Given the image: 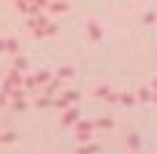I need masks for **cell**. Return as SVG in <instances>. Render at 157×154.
Listing matches in <instances>:
<instances>
[{
    "label": "cell",
    "instance_id": "3957f363",
    "mask_svg": "<svg viewBox=\"0 0 157 154\" xmlns=\"http://www.w3.org/2000/svg\"><path fill=\"white\" fill-rule=\"evenodd\" d=\"M6 50H8L12 54H15L18 51V44L15 39L13 38H9L6 40Z\"/></svg>",
    "mask_w": 157,
    "mask_h": 154
},
{
    "label": "cell",
    "instance_id": "e0dca14e",
    "mask_svg": "<svg viewBox=\"0 0 157 154\" xmlns=\"http://www.w3.org/2000/svg\"><path fill=\"white\" fill-rule=\"evenodd\" d=\"M63 1H67V0H63Z\"/></svg>",
    "mask_w": 157,
    "mask_h": 154
},
{
    "label": "cell",
    "instance_id": "4fadbf2b",
    "mask_svg": "<svg viewBox=\"0 0 157 154\" xmlns=\"http://www.w3.org/2000/svg\"><path fill=\"white\" fill-rule=\"evenodd\" d=\"M33 3L40 8V9H46L50 3V0H33Z\"/></svg>",
    "mask_w": 157,
    "mask_h": 154
},
{
    "label": "cell",
    "instance_id": "30bf717a",
    "mask_svg": "<svg viewBox=\"0 0 157 154\" xmlns=\"http://www.w3.org/2000/svg\"><path fill=\"white\" fill-rule=\"evenodd\" d=\"M33 35L35 38H37V39H41V38H43L45 35V30H44V28H42V27H36L35 29H33Z\"/></svg>",
    "mask_w": 157,
    "mask_h": 154
},
{
    "label": "cell",
    "instance_id": "5b68a950",
    "mask_svg": "<svg viewBox=\"0 0 157 154\" xmlns=\"http://www.w3.org/2000/svg\"><path fill=\"white\" fill-rule=\"evenodd\" d=\"M28 5L25 0H15V8L20 11L22 14H27L28 11Z\"/></svg>",
    "mask_w": 157,
    "mask_h": 154
},
{
    "label": "cell",
    "instance_id": "ba28073f",
    "mask_svg": "<svg viewBox=\"0 0 157 154\" xmlns=\"http://www.w3.org/2000/svg\"><path fill=\"white\" fill-rule=\"evenodd\" d=\"M50 76H51L50 72H48V71H41V72H39V73H38L36 77H33V78H35L36 83H43V82H45V81L48 80Z\"/></svg>",
    "mask_w": 157,
    "mask_h": 154
},
{
    "label": "cell",
    "instance_id": "9c48e42d",
    "mask_svg": "<svg viewBox=\"0 0 157 154\" xmlns=\"http://www.w3.org/2000/svg\"><path fill=\"white\" fill-rule=\"evenodd\" d=\"M40 12H41V9H40L38 6H36L33 2L28 5V11H27V14H29V15H31V16H37L40 14Z\"/></svg>",
    "mask_w": 157,
    "mask_h": 154
},
{
    "label": "cell",
    "instance_id": "277c9868",
    "mask_svg": "<svg viewBox=\"0 0 157 154\" xmlns=\"http://www.w3.org/2000/svg\"><path fill=\"white\" fill-rule=\"evenodd\" d=\"M74 74V70L72 67H61L58 70V76L61 78H70Z\"/></svg>",
    "mask_w": 157,
    "mask_h": 154
},
{
    "label": "cell",
    "instance_id": "9a60e30c",
    "mask_svg": "<svg viewBox=\"0 0 157 154\" xmlns=\"http://www.w3.org/2000/svg\"><path fill=\"white\" fill-rule=\"evenodd\" d=\"M25 83H26V85L28 87H33V85L36 84V81H35V78L31 76H28L26 78V80H25Z\"/></svg>",
    "mask_w": 157,
    "mask_h": 154
},
{
    "label": "cell",
    "instance_id": "7c38bea8",
    "mask_svg": "<svg viewBox=\"0 0 157 154\" xmlns=\"http://www.w3.org/2000/svg\"><path fill=\"white\" fill-rule=\"evenodd\" d=\"M15 66L20 69H25L27 66V61L24 57H16L15 58Z\"/></svg>",
    "mask_w": 157,
    "mask_h": 154
},
{
    "label": "cell",
    "instance_id": "8992f818",
    "mask_svg": "<svg viewBox=\"0 0 157 154\" xmlns=\"http://www.w3.org/2000/svg\"><path fill=\"white\" fill-rule=\"evenodd\" d=\"M36 22H37V26L38 27H42V28H45V27L50 24V22H48V18H46L45 15H42V14L37 15V18H36Z\"/></svg>",
    "mask_w": 157,
    "mask_h": 154
},
{
    "label": "cell",
    "instance_id": "6da1fadb",
    "mask_svg": "<svg viewBox=\"0 0 157 154\" xmlns=\"http://www.w3.org/2000/svg\"><path fill=\"white\" fill-rule=\"evenodd\" d=\"M69 8H70V6L68 5L67 1L56 0V1H53V2L48 3L46 10L52 14H59V13H63V12L68 11Z\"/></svg>",
    "mask_w": 157,
    "mask_h": 154
},
{
    "label": "cell",
    "instance_id": "2e32d148",
    "mask_svg": "<svg viewBox=\"0 0 157 154\" xmlns=\"http://www.w3.org/2000/svg\"><path fill=\"white\" fill-rule=\"evenodd\" d=\"M6 50V41L2 39H0V52Z\"/></svg>",
    "mask_w": 157,
    "mask_h": 154
},
{
    "label": "cell",
    "instance_id": "7a4b0ae2",
    "mask_svg": "<svg viewBox=\"0 0 157 154\" xmlns=\"http://www.w3.org/2000/svg\"><path fill=\"white\" fill-rule=\"evenodd\" d=\"M87 29L88 34H90V38L93 40H99L101 37V30L100 27H99L98 23L94 20H90L87 23Z\"/></svg>",
    "mask_w": 157,
    "mask_h": 154
},
{
    "label": "cell",
    "instance_id": "8fae6325",
    "mask_svg": "<svg viewBox=\"0 0 157 154\" xmlns=\"http://www.w3.org/2000/svg\"><path fill=\"white\" fill-rule=\"evenodd\" d=\"M57 29H58V27H57L56 24H48V26L44 28V30H45V35L53 36L56 34Z\"/></svg>",
    "mask_w": 157,
    "mask_h": 154
},
{
    "label": "cell",
    "instance_id": "5bb4252c",
    "mask_svg": "<svg viewBox=\"0 0 157 154\" xmlns=\"http://www.w3.org/2000/svg\"><path fill=\"white\" fill-rule=\"evenodd\" d=\"M26 25L29 27L30 29H35L37 27V22H36L35 18H29L26 20Z\"/></svg>",
    "mask_w": 157,
    "mask_h": 154
},
{
    "label": "cell",
    "instance_id": "52a82bcc",
    "mask_svg": "<svg viewBox=\"0 0 157 154\" xmlns=\"http://www.w3.org/2000/svg\"><path fill=\"white\" fill-rule=\"evenodd\" d=\"M156 21V14L153 11H148L147 13H145V15L143 16V22L146 25H152Z\"/></svg>",
    "mask_w": 157,
    "mask_h": 154
}]
</instances>
